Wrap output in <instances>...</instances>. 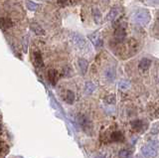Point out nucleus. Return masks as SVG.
Segmentation results:
<instances>
[{
  "instance_id": "obj_15",
  "label": "nucleus",
  "mask_w": 159,
  "mask_h": 158,
  "mask_svg": "<svg viewBox=\"0 0 159 158\" xmlns=\"http://www.w3.org/2000/svg\"><path fill=\"white\" fill-rule=\"evenodd\" d=\"M48 79L49 82L52 84V86H55L57 83V71H55L54 69H51L48 73Z\"/></svg>"
},
{
  "instance_id": "obj_8",
  "label": "nucleus",
  "mask_w": 159,
  "mask_h": 158,
  "mask_svg": "<svg viewBox=\"0 0 159 158\" xmlns=\"http://www.w3.org/2000/svg\"><path fill=\"white\" fill-rule=\"evenodd\" d=\"M30 28H31V30L36 35H38V36H44L45 35V30L42 28L41 25L38 24V23H32L30 25Z\"/></svg>"
},
{
  "instance_id": "obj_6",
  "label": "nucleus",
  "mask_w": 159,
  "mask_h": 158,
  "mask_svg": "<svg viewBox=\"0 0 159 158\" xmlns=\"http://www.w3.org/2000/svg\"><path fill=\"white\" fill-rule=\"evenodd\" d=\"M89 40L92 41V44L95 45V48H100V47H102L103 46V39L100 38V35H97V33H94V34H91L89 36Z\"/></svg>"
},
{
  "instance_id": "obj_27",
  "label": "nucleus",
  "mask_w": 159,
  "mask_h": 158,
  "mask_svg": "<svg viewBox=\"0 0 159 158\" xmlns=\"http://www.w3.org/2000/svg\"><path fill=\"white\" fill-rule=\"evenodd\" d=\"M27 44H28V37L25 36V38H24V45H23V46H24V53L27 52V47H28Z\"/></svg>"
},
{
  "instance_id": "obj_7",
  "label": "nucleus",
  "mask_w": 159,
  "mask_h": 158,
  "mask_svg": "<svg viewBox=\"0 0 159 158\" xmlns=\"http://www.w3.org/2000/svg\"><path fill=\"white\" fill-rule=\"evenodd\" d=\"M126 36V32H125V28L123 27V26H118L117 28V30H115V38H117V41H123V39L125 38Z\"/></svg>"
},
{
  "instance_id": "obj_20",
  "label": "nucleus",
  "mask_w": 159,
  "mask_h": 158,
  "mask_svg": "<svg viewBox=\"0 0 159 158\" xmlns=\"http://www.w3.org/2000/svg\"><path fill=\"white\" fill-rule=\"evenodd\" d=\"M131 157V153L128 150H121L119 153H118V158H130Z\"/></svg>"
},
{
  "instance_id": "obj_18",
  "label": "nucleus",
  "mask_w": 159,
  "mask_h": 158,
  "mask_svg": "<svg viewBox=\"0 0 159 158\" xmlns=\"http://www.w3.org/2000/svg\"><path fill=\"white\" fill-rule=\"evenodd\" d=\"M26 7H27L30 11H36L38 9V4L33 1H31V0H27V1H26Z\"/></svg>"
},
{
  "instance_id": "obj_12",
  "label": "nucleus",
  "mask_w": 159,
  "mask_h": 158,
  "mask_svg": "<svg viewBox=\"0 0 159 158\" xmlns=\"http://www.w3.org/2000/svg\"><path fill=\"white\" fill-rule=\"evenodd\" d=\"M78 64H79V67L81 69V72L82 74L85 75L86 72H88V67H89V63L86 59H83V58H80L78 60Z\"/></svg>"
},
{
  "instance_id": "obj_5",
  "label": "nucleus",
  "mask_w": 159,
  "mask_h": 158,
  "mask_svg": "<svg viewBox=\"0 0 159 158\" xmlns=\"http://www.w3.org/2000/svg\"><path fill=\"white\" fill-rule=\"evenodd\" d=\"M123 140H124L123 133L118 130L112 131L108 137V141H111V142H122Z\"/></svg>"
},
{
  "instance_id": "obj_1",
  "label": "nucleus",
  "mask_w": 159,
  "mask_h": 158,
  "mask_svg": "<svg viewBox=\"0 0 159 158\" xmlns=\"http://www.w3.org/2000/svg\"><path fill=\"white\" fill-rule=\"evenodd\" d=\"M151 20V15L147 9H136L131 14V21L141 26H145Z\"/></svg>"
},
{
  "instance_id": "obj_24",
  "label": "nucleus",
  "mask_w": 159,
  "mask_h": 158,
  "mask_svg": "<svg viewBox=\"0 0 159 158\" xmlns=\"http://www.w3.org/2000/svg\"><path fill=\"white\" fill-rule=\"evenodd\" d=\"M1 151H2V158H3L4 154L8 153V146L7 145L5 146V142H3V141H2V143H1Z\"/></svg>"
},
{
  "instance_id": "obj_14",
  "label": "nucleus",
  "mask_w": 159,
  "mask_h": 158,
  "mask_svg": "<svg viewBox=\"0 0 159 158\" xmlns=\"http://www.w3.org/2000/svg\"><path fill=\"white\" fill-rule=\"evenodd\" d=\"M106 78L108 79V81L112 82L115 79V69L114 67H111V68H108L105 72Z\"/></svg>"
},
{
  "instance_id": "obj_2",
  "label": "nucleus",
  "mask_w": 159,
  "mask_h": 158,
  "mask_svg": "<svg viewBox=\"0 0 159 158\" xmlns=\"http://www.w3.org/2000/svg\"><path fill=\"white\" fill-rule=\"evenodd\" d=\"M71 40H72V43L74 44V46L77 47L81 51H86V50L89 51V46L83 35L78 34V33H72Z\"/></svg>"
},
{
  "instance_id": "obj_23",
  "label": "nucleus",
  "mask_w": 159,
  "mask_h": 158,
  "mask_svg": "<svg viewBox=\"0 0 159 158\" xmlns=\"http://www.w3.org/2000/svg\"><path fill=\"white\" fill-rule=\"evenodd\" d=\"M94 17H95V22L99 23L100 19V11L97 9V8H95V9H94Z\"/></svg>"
},
{
  "instance_id": "obj_25",
  "label": "nucleus",
  "mask_w": 159,
  "mask_h": 158,
  "mask_svg": "<svg viewBox=\"0 0 159 158\" xmlns=\"http://www.w3.org/2000/svg\"><path fill=\"white\" fill-rule=\"evenodd\" d=\"M142 1L149 5H152V6H155V5L159 4V0H142Z\"/></svg>"
},
{
  "instance_id": "obj_19",
  "label": "nucleus",
  "mask_w": 159,
  "mask_h": 158,
  "mask_svg": "<svg viewBox=\"0 0 159 158\" xmlns=\"http://www.w3.org/2000/svg\"><path fill=\"white\" fill-rule=\"evenodd\" d=\"M129 87H130V83H129L128 81L122 80V81H120L119 83H118V87H119L120 90H128Z\"/></svg>"
},
{
  "instance_id": "obj_22",
  "label": "nucleus",
  "mask_w": 159,
  "mask_h": 158,
  "mask_svg": "<svg viewBox=\"0 0 159 158\" xmlns=\"http://www.w3.org/2000/svg\"><path fill=\"white\" fill-rule=\"evenodd\" d=\"M106 101L108 102V104H115V96L114 95H108L106 96Z\"/></svg>"
},
{
  "instance_id": "obj_10",
  "label": "nucleus",
  "mask_w": 159,
  "mask_h": 158,
  "mask_svg": "<svg viewBox=\"0 0 159 158\" xmlns=\"http://www.w3.org/2000/svg\"><path fill=\"white\" fill-rule=\"evenodd\" d=\"M150 66H151V60L148 58H142L138 64V67L141 71H147L150 68Z\"/></svg>"
},
{
  "instance_id": "obj_26",
  "label": "nucleus",
  "mask_w": 159,
  "mask_h": 158,
  "mask_svg": "<svg viewBox=\"0 0 159 158\" xmlns=\"http://www.w3.org/2000/svg\"><path fill=\"white\" fill-rule=\"evenodd\" d=\"M58 2L62 6H66V5H70L72 3V0H58Z\"/></svg>"
},
{
  "instance_id": "obj_9",
  "label": "nucleus",
  "mask_w": 159,
  "mask_h": 158,
  "mask_svg": "<svg viewBox=\"0 0 159 158\" xmlns=\"http://www.w3.org/2000/svg\"><path fill=\"white\" fill-rule=\"evenodd\" d=\"M118 12H119V7L118 6L112 7L111 9L108 11V15H106V20H108V21H114V20L117 18V16L118 15Z\"/></svg>"
},
{
  "instance_id": "obj_21",
  "label": "nucleus",
  "mask_w": 159,
  "mask_h": 158,
  "mask_svg": "<svg viewBox=\"0 0 159 158\" xmlns=\"http://www.w3.org/2000/svg\"><path fill=\"white\" fill-rule=\"evenodd\" d=\"M150 133L153 134V135L159 133V122H156L152 125V127L150 128Z\"/></svg>"
},
{
  "instance_id": "obj_16",
  "label": "nucleus",
  "mask_w": 159,
  "mask_h": 158,
  "mask_svg": "<svg viewBox=\"0 0 159 158\" xmlns=\"http://www.w3.org/2000/svg\"><path fill=\"white\" fill-rule=\"evenodd\" d=\"M1 20H2V21H1V25H2V29H3V30L9 29V28H11L13 26V23H12V21H11L10 19L2 18Z\"/></svg>"
},
{
  "instance_id": "obj_17",
  "label": "nucleus",
  "mask_w": 159,
  "mask_h": 158,
  "mask_svg": "<svg viewBox=\"0 0 159 158\" xmlns=\"http://www.w3.org/2000/svg\"><path fill=\"white\" fill-rule=\"evenodd\" d=\"M95 84H92V82H86V85H85V92L86 93H92V92L95 90Z\"/></svg>"
},
{
  "instance_id": "obj_3",
  "label": "nucleus",
  "mask_w": 159,
  "mask_h": 158,
  "mask_svg": "<svg viewBox=\"0 0 159 158\" xmlns=\"http://www.w3.org/2000/svg\"><path fill=\"white\" fill-rule=\"evenodd\" d=\"M158 143L157 141H149L143 146L141 151L142 154L147 158H154L157 155Z\"/></svg>"
},
{
  "instance_id": "obj_4",
  "label": "nucleus",
  "mask_w": 159,
  "mask_h": 158,
  "mask_svg": "<svg viewBox=\"0 0 159 158\" xmlns=\"http://www.w3.org/2000/svg\"><path fill=\"white\" fill-rule=\"evenodd\" d=\"M130 125H131L132 129L137 131V132H143V131H145L147 129V127H148L147 122L142 121V119H135V121H132L130 122Z\"/></svg>"
},
{
  "instance_id": "obj_13",
  "label": "nucleus",
  "mask_w": 159,
  "mask_h": 158,
  "mask_svg": "<svg viewBox=\"0 0 159 158\" xmlns=\"http://www.w3.org/2000/svg\"><path fill=\"white\" fill-rule=\"evenodd\" d=\"M64 101H65L69 104H74V101H75V93H74V92H72V90H66L65 96H64Z\"/></svg>"
},
{
  "instance_id": "obj_11",
  "label": "nucleus",
  "mask_w": 159,
  "mask_h": 158,
  "mask_svg": "<svg viewBox=\"0 0 159 158\" xmlns=\"http://www.w3.org/2000/svg\"><path fill=\"white\" fill-rule=\"evenodd\" d=\"M33 60H34V64H35L36 67H43L44 66V63H43V58L42 55L40 52H34L33 53Z\"/></svg>"
}]
</instances>
